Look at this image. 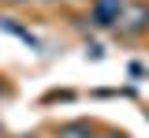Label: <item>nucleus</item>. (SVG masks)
<instances>
[{
	"label": "nucleus",
	"instance_id": "obj_2",
	"mask_svg": "<svg viewBox=\"0 0 149 138\" xmlns=\"http://www.w3.org/2000/svg\"><path fill=\"white\" fill-rule=\"evenodd\" d=\"M123 8H127V0H93L90 4V19L97 26H116L119 15H123Z\"/></svg>",
	"mask_w": 149,
	"mask_h": 138
},
{
	"label": "nucleus",
	"instance_id": "obj_8",
	"mask_svg": "<svg viewBox=\"0 0 149 138\" xmlns=\"http://www.w3.org/2000/svg\"><path fill=\"white\" fill-rule=\"evenodd\" d=\"M0 138H4V127H0Z\"/></svg>",
	"mask_w": 149,
	"mask_h": 138
},
{
	"label": "nucleus",
	"instance_id": "obj_7",
	"mask_svg": "<svg viewBox=\"0 0 149 138\" xmlns=\"http://www.w3.org/2000/svg\"><path fill=\"white\" fill-rule=\"evenodd\" d=\"M0 93H4V79H0Z\"/></svg>",
	"mask_w": 149,
	"mask_h": 138
},
{
	"label": "nucleus",
	"instance_id": "obj_3",
	"mask_svg": "<svg viewBox=\"0 0 149 138\" xmlns=\"http://www.w3.org/2000/svg\"><path fill=\"white\" fill-rule=\"evenodd\" d=\"M56 138H97V131H93V123H86V119H74V123H63L56 131Z\"/></svg>",
	"mask_w": 149,
	"mask_h": 138
},
{
	"label": "nucleus",
	"instance_id": "obj_5",
	"mask_svg": "<svg viewBox=\"0 0 149 138\" xmlns=\"http://www.w3.org/2000/svg\"><path fill=\"white\" fill-rule=\"evenodd\" d=\"M4 4H22V0H4Z\"/></svg>",
	"mask_w": 149,
	"mask_h": 138
},
{
	"label": "nucleus",
	"instance_id": "obj_6",
	"mask_svg": "<svg viewBox=\"0 0 149 138\" xmlns=\"http://www.w3.org/2000/svg\"><path fill=\"white\" fill-rule=\"evenodd\" d=\"M37 4H56V0H37Z\"/></svg>",
	"mask_w": 149,
	"mask_h": 138
},
{
	"label": "nucleus",
	"instance_id": "obj_1",
	"mask_svg": "<svg viewBox=\"0 0 149 138\" xmlns=\"http://www.w3.org/2000/svg\"><path fill=\"white\" fill-rule=\"evenodd\" d=\"M116 30L127 34V38L146 34V30H149V4H127L123 15H119V22H116Z\"/></svg>",
	"mask_w": 149,
	"mask_h": 138
},
{
	"label": "nucleus",
	"instance_id": "obj_4",
	"mask_svg": "<svg viewBox=\"0 0 149 138\" xmlns=\"http://www.w3.org/2000/svg\"><path fill=\"white\" fill-rule=\"evenodd\" d=\"M101 138H127L123 131H108V135H101Z\"/></svg>",
	"mask_w": 149,
	"mask_h": 138
}]
</instances>
